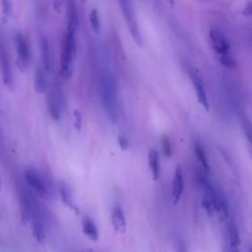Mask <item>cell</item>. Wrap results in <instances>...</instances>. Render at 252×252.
Listing matches in <instances>:
<instances>
[{
    "mask_svg": "<svg viewBox=\"0 0 252 252\" xmlns=\"http://www.w3.org/2000/svg\"><path fill=\"white\" fill-rule=\"evenodd\" d=\"M0 70L4 85L12 90L14 87V76L12 72L11 62L8 50L6 48L3 38L0 36Z\"/></svg>",
    "mask_w": 252,
    "mask_h": 252,
    "instance_id": "6",
    "label": "cell"
},
{
    "mask_svg": "<svg viewBox=\"0 0 252 252\" xmlns=\"http://www.w3.org/2000/svg\"><path fill=\"white\" fill-rule=\"evenodd\" d=\"M40 52H41V67L46 73H50L52 71L53 61H52V52L50 48L49 41L46 36L42 35L40 37Z\"/></svg>",
    "mask_w": 252,
    "mask_h": 252,
    "instance_id": "11",
    "label": "cell"
},
{
    "mask_svg": "<svg viewBox=\"0 0 252 252\" xmlns=\"http://www.w3.org/2000/svg\"><path fill=\"white\" fill-rule=\"evenodd\" d=\"M82 228L84 234L92 241H96L98 238V230L95 223L88 217H85L82 220Z\"/></svg>",
    "mask_w": 252,
    "mask_h": 252,
    "instance_id": "17",
    "label": "cell"
},
{
    "mask_svg": "<svg viewBox=\"0 0 252 252\" xmlns=\"http://www.w3.org/2000/svg\"><path fill=\"white\" fill-rule=\"evenodd\" d=\"M160 145H161V151H162L163 156L165 158H169L172 154V150H171V145H170L169 138L166 135L161 136Z\"/></svg>",
    "mask_w": 252,
    "mask_h": 252,
    "instance_id": "23",
    "label": "cell"
},
{
    "mask_svg": "<svg viewBox=\"0 0 252 252\" xmlns=\"http://www.w3.org/2000/svg\"><path fill=\"white\" fill-rule=\"evenodd\" d=\"M118 145H119V147L122 151H126L129 148V142L124 136H119L118 137Z\"/></svg>",
    "mask_w": 252,
    "mask_h": 252,
    "instance_id": "27",
    "label": "cell"
},
{
    "mask_svg": "<svg viewBox=\"0 0 252 252\" xmlns=\"http://www.w3.org/2000/svg\"><path fill=\"white\" fill-rule=\"evenodd\" d=\"M73 116H74V126L78 131H80L82 129V124H83V116L81 111L79 109H75L73 112Z\"/></svg>",
    "mask_w": 252,
    "mask_h": 252,
    "instance_id": "26",
    "label": "cell"
},
{
    "mask_svg": "<svg viewBox=\"0 0 252 252\" xmlns=\"http://www.w3.org/2000/svg\"><path fill=\"white\" fill-rule=\"evenodd\" d=\"M41 66L36 68L34 74V90L38 94H43L47 90V76Z\"/></svg>",
    "mask_w": 252,
    "mask_h": 252,
    "instance_id": "16",
    "label": "cell"
},
{
    "mask_svg": "<svg viewBox=\"0 0 252 252\" xmlns=\"http://www.w3.org/2000/svg\"><path fill=\"white\" fill-rule=\"evenodd\" d=\"M228 239H229L228 245L239 247V245H240V237H239L238 229H237L236 224L234 222H232V221L228 224Z\"/></svg>",
    "mask_w": 252,
    "mask_h": 252,
    "instance_id": "21",
    "label": "cell"
},
{
    "mask_svg": "<svg viewBox=\"0 0 252 252\" xmlns=\"http://www.w3.org/2000/svg\"><path fill=\"white\" fill-rule=\"evenodd\" d=\"M47 101H48L47 105H48V110H49L50 116L52 117L53 120L58 121L60 119V110H59V105H58L55 94H50Z\"/></svg>",
    "mask_w": 252,
    "mask_h": 252,
    "instance_id": "20",
    "label": "cell"
},
{
    "mask_svg": "<svg viewBox=\"0 0 252 252\" xmlns=\"http://www.w3.org/2000/svg\"><path fill=\"white\" fill-rule=\"evenodd\" d=\"M79 18L78 11L75 2L71 1L67 3V11H66V31L76 32L78 29Z\"/></svg>",
    "mask_w": 252,
    "mask_h": 252,
    "instance_id": "13",
    "label": "cell"
},
{
    "mask_svg": "<svg viewBox=\"0 0 252 252\" xmlns=\"http://www.w3.org/2000/svg\"><path fill=\"white\" fill-rule=\"evenodd\" d=\"M14 39H15L18 67L22 71H25L28 68L30 60H31V52H30L29 42H28L26 36L20 32H16Z\"/></svg>",
    "mask_w": 252,
    "mask_h": 252,
    "instance_id": "5",
    "label": "cell"
},
{
    "mask_svg": "<svg viewBox=\"0 0 252 252\" xmlns=\"http://www.w3.org/2000/svg\"><path fill=\"white\" fill-rule=\"evenodd\" d=\"M24 179L31 191H32L36 196L42 199H49L51 196L50 186L45 179L37 170L29 168L24 172Z\"/></svg>",
    "mask_w": 252,
    "mask_h": 252,
    "instance_id": "3",
    "label": "cell"
},
{
    "mask_svg": "<svg viewBox=\"0 0 252 252\" xmlns=\"http://www.w3.org/2000/svg\"><path fill=\"white\" fill-rule=\"evenodd\" d=\"M100 96L108 118L115 122L117 119V95L114 78L109 72L103 71L100 77Z\"/></svg>",
    "mask_w": 252,
    "mask_h": 252,
    "instance_id": "1",
    "label": "cell"
},
{
    "mask_svg": "<svg viewBox=\"0 0 252 252\" xmlns=\"http://www.w3.org/2000/svg\"><path fill=\"white\" fill-rule=\"evenodd\" d=\"M19 200H20L21 222L23 224H26L31 220L32 211L35 208L36 204L32 198V195L31 194V192L24 187H21V189H20Z\"/></svg>",
    "mask_w": 252,
    "mask_h": 252,
    "instance_id": "7",
    "label": "cell"
},
{
    "mask_svg": "<svg viewBox=\"0 0 252 252\" xmlns=\"http://www.w3.org/2000/svg\"><path fill=\"white\" fill-rule=\"evenodd\" d=\"M184 189V176L180 165H177L174 171V176L172 179V190L171 196L174 204H177L181 198Z\"/></svg>",
    "mask_w": 252,
    "mask_h": 252,
    "instance_id": "10",
    "label": "cell"
},
{
    "mask_svg": "<svg viewBox=\"0 0 252 252\" xmlns=\"http://www.w3.org/2000/svg\"><path fill=\"white\" fill-rule=\"evenodd\" d=\"M118 5L120 6V10L122 12V15H123V18H124L126 24H127V27H128V30L130 32L132 38L138 45H142L143 44L142 35L140 32V29H139L138 21L136 18L135 9L133 7V3L128 0H121V1H118Z\"/></svg>",
    "mask_w": 252,
    "mask_h": 252,
    "instance_id": "4",
    "label": "cell"
},
{
    "mask_svg": "<svg viewBox=\"0 0 252 252\" xmlns=\"http://www.w3.org/2000/svg\"><path fill=\"white\" fill-rule=\"evenodd\" d=\"M173 248L175 252H188L185 241L181 237H176L173 240Z\"/></svg>",
    "mask_w": 252,
    "mask_h": 252,
    "instance_id": "25",
    "label": "cell"
},
{
    "mask_svg": "<svg viewBox=\"0 0 252 252\" xmlns=\"http://www.w3.org/2000/svg\"><path fill=\"white\" fill-rule=\"evenodd\" d=\"M189 76H190L191 82L193 84V87H194V90H195V93H196L199 102L206 110H209L210 109L209 99H208L205 85H204V82H203L201 76L195 69H192V68L189 69Z\"/></svg>",
    "mask_w": 252,
    "mask_h": 252,
    "instance_id": "9",
    "label": "cell"
},
{
    "mask_svg": "<svg viewBox=\"0 0 252 252\" xmlns=\"http://www.w3.org/2000/svg\"><path fill=\"white\" fill-rule=\"evenodd\" d=\"M59 194H60V197H61L62 202H63L68 208H70L71 210L75 211V212L78 214V213H79V210H78L77 206L75 205V203H74V201H73V198H72V194H71V192H70V189H69V187H68L65 183H63V182H61V183L59 184Z\"/></svg>",
    "mask_w": 252,
    "mask_h": 252,
    "instance_id": "18",
    "label": "cell"
},
{
    "mask_svg": "<svg viewBox=\"0 0 252 252\" xmlns=\"http://www.w3.org/2000/svg\"><path fill=\"white\" fill-rule=\"evenodd\" d=\"M77 55L76 32L65 31L60 50V74L68 80L73 74V64Z\"/></svg>",
    "mask_w": 252,
    "mask_h": 252,
    "instance_id": "2",
    "label": "cell"
},
{
    "mask_svg": "<svg viewBox=\"0 0 252 252\" xmlns=\"http://www.w3.org/2000/svg\"><path fill=\"white\" fill-rule=\"evenodd\" d=\"M90 24L94 32H98L100 29V21H99V15L96 8H93L90 12Z\"/></svg>",
    "mask_w": 252,
    "mask_h": 252,
    "instance_id": "22",
    "label": "cell"
},
{
    "mask_svg": "<svg viewBox=\"0 0 252 252\" xmlns=\"http://www.w3.org/2000/svg\"><path fill=\"white\" fill-rule=\"evenodd\" d=\"M30 221L32 222V231L33 238L38 243L43 242L44 239H45V229H44L43 222H42V220H41V219L39 217L37 208H35L32 211V214Z\"/></svg>",
    "mask_w": 252,
    "mask_h": 252,
    "instance_id": "12",
    "label": "cell"
},
{
    "mask_svg": "<svg viewBox=\"0 0 252 252\" xmlns=\"http://www.w3.org/2000/svg\"><path fill=\"white\" fill-rule=\"evenodd\" d=\"M209 36H210L211 44L214 50L216 51V53L218 54V56L231 53L230 43L228 39L225 37V35L221 32V31L218 27L212 26L210 28Z\"/></svg>",
    "mask_w": 252,
    "mask_h": 252,
    "instance_id": "8",
    "label": "cell"
},
{
    "mask_svg": "<svg viewBox=\"0 0 252 252\" xmlns=\"http://www.w3.org/2000/svg\"><path fill=\"white\" fill-rule=\"evenodd\" d=\"M1 7H2V12L4 15H6L7 17H9L10 13H11V3L9 1H2L1 2Z\"/></svg>",
    "mask_w": 252,
    "mask_h": 252,
    "instance_id": "28",
    "label": "cell"
},
{
    "mask_svg": "<svg viewBox=\"0 0 252 252\" xmlns=\"http://www.w3.org/2000/svg\"><path fill=\"white\" fill-rule=\"evenodd\" d=\"M194 152H195V155L197 157V158L199 159L201 165H202V169L206 172V173H210L211 172V168H210V164H209V161H208V158H207V155L204 151V148L202 147V145L198 142H195L194 144Z\"/></svg>",
    "mask_w": 252,
    "mask_h": 252,
    "instance_id": "19",
    "label": "cell"
},
{
    "mask_svg": "<svg viewBox=\"0 0 252 252\" xmlns=\"http://www.w3.org/2000/svg\"><path fill=\"white\" fill-rule=\"evenodd\" d=\"M148 164L152 172L153 179L158 180L160 174V166H159L158 153L155 149H151L148 153Z\"/></svg>",
    "mask_w": 252,
    "mask_h": 252,
    "instance_id": "15",
    "label": "cell"
},
{
    "mask_svg": "<svg viewBox=\"0 0 252 252\" xmlns=\"http://www.w3.org/2000/svg\"><path fill=\"white\" fill-rule=\"evenodd\" d=\"M242 13H243L245 16H247V17L251 16V14H252V2H251V1H248V2L246 3V5H245L244 8H243Z\"/></svg>",
    "mask_w": 252,
    "mask_h": 252,
    "instance_id": "29",
    "label": "cell"
},
{
    "mask_svg": "<svg viewBox=\"0 0 252 252\" xmlns=\"http://www.w3.org/2000/svg\"><path fill=\"white\" fill-rule=\"evenodd\" d=\"M219 57V61L225 67L227 68H233L236 65V62L234 60V58L232 57L231 53L229 54H225V55H220Z\"/></svg>",
    "mask_w": 252,
    "mask_h": 252,
    "instance_id": "24",
    "label": "cell"
},
{
    "mask_svg": "<svg viewBox=\"0 0 252 252\" xmlns=\"http://www.w3.org/2000/svg\"><path fill=\"white\" fill-rule=\"evenodd\" d=\"M111 222L113 228L118 233H124L126 230V220L120 206H115L111 213Z\"/></svg>",
    "mask_w": 252,
    "mask_h": 252,
    "instance_id": "14",
    "label": "cell"
},
{
    "mask_svg": "<svg viewBox=\"0 0 252 252\" xmlns=\"http://www.w3.org/2000/svg\"><path fill=\"white\" fill-rule=\"evenodd\" d=\"M226 252H240V250H239V247H237V246L228 245L226 248Z\"/></svg>",
    "mask_w": 252,
    "mask_h": 252,
    "instance_id": "30",
    "label": "cell"
}]
</instances>
